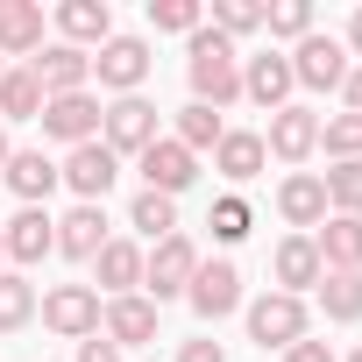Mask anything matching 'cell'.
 <instances>
[{
	"label": "cell",
	"instance_id": "obj_14",
	"mask_svg": "<svg viewBox=\"0 0 362 362\" xmlns=\"http://www.w3.org/2000/svg\"><path fill=\"white\" fill-rule=\"evenodd\" d=\"M263 149H270L277 163H305V156L320 149V114H313L305 100L277 107V114H270V128H263Z\"/></svg>",
	"mask_w": 362,
	"mask_h": 362
},
{
	"label": "cell",
	"instance_id": "obj_34",
	"mask_svg": "<svg viewBox=\"0 0 362 362\" xmlns=\"http://www.w3.org/2000/svg\"><path fill=\"white\" fill-rule=\"evenodd\" d=\"M206 22V0H149V29L156 36H192Z\"/></svg>",
	"mask_w": 362,
	"mask_h": 362
},
{
	"label": "cell",
	"instance_id": "obj_12",
	"mask_svg": "<svg viewBox=\"0 0 362 362\" xmlns=\"http://www.w3.org/2000/svg\"><path fill=\"white\" fill-rule=\"evenodd\" d=\"M0 242H8V263L29 270L43 256H57V214L50 206H22L15 221H0Z\"/></svg>",
	"mask_w": 362,
	"mask_h": 362
},
{
	"label": "cell",
	"instance_id": "obj_15",
	"mask_svg": "<svg viewBox=\"0 0 362 362\" xmlns=\"http://www.w3.org/2000/svg\"><path fill=\"white\" fill-rule=\"evenodd\" d=\"M277 214L291 235H313L334 206H327V177L320 170H284V185H277Z\"/></svg>",
	"mask_w": 362,
	"mask_h": 362
},
{
	"label": "cell",
	"instance_id": "obj_9",
	"mask_svg": "<svg viewBox=\"0 0 362 362\" xmlns=\"http://www.w3.org/2000/svg\"><path fill=\"white\" fill-rule=\"evenodd\" d=\"M36 313H43V327L64 334V341L100 334V291H93V284H50V291L36 298Z\"/></svg>",
	"mask_w": 362,
	"mask_h": 362
},
{
	"label": "cell",
	"instance_id": "obj_23",
	"mask_svg": "<svg viewBox=\"0 0 362 362\" xmlns=\"http://www.w3.org/2000/svg\"><path fill=\"white\" fill-rule=\"evenodd\" d=\"M43 50V0H0V57Z\"/></svg>",
	"mask_w": 362,
	"mask_h": 362
},
{
	"label": "cell",
	"instance_id": "obj_30",
	"mask_svg": "<svg viewBox=\"0 0 362 362\" xmlns=\"http://www.w3.org/2000/svg\"><path fill=\"white\" fill-rule=\"evenodd\" d=\"M36 320V284L22 270H0V334H22Z\"/></svg>",
	"mask_w": 362,
	"mask_h": 362
},
{
	"label": "cell",
	"instance_id": "obj_33",
	"mask_svg": "<svg viewBox=\"0 0 362 362\" xmlns=\"http://www.w3.org/2000/svg\"><path fill=\"white\" fill-rule=\"evenodd\" d=\"M263 29H270V43H305L313 36V0H277V8H263Z\"/></svg>",
	"mask_w": 362,
	"mask_h": 362
},
{
	"label": "cell",
	"instance_id": "obj_1",
	"mask_svg": "<svg viewBox=\"0 0 362 362\" xmlns=\"http://www.w3.org/2000/svg\"><path fill=\"white\" fill-rule=\"evenodd\" d=\"M185 78H192V100L221 114V107H235V100H242V50H235L221 29H206V22H199V29L185 36Z\"/></svg>",
	"mask_w": 362,
	"mask_h": 362
},
{
	"label": "cell",
	"instance_id": "obj_3",
	"mask_svg": "<svg viewBox=\"0 0 362 362\" xmlns=\"http://www.w3.org/2000/svg\"><path fill=\"white\" fill-rule=\"evenodd\" d=\"M284 57H291L298 93H341V86H348V71H355V57H348V50H341V36H327V29H313V36H305V43H291Z\"/></svg>",
	"mask_w": 362,
	"mask_h": 362
},
{
	"label": "cell",
	"instance_id": "obj_5",
	"mask_svg": "<svg viewBox=\"0 0 362 362\" xmlns=\"http://www.w3.org/2000/svg\"><path fill=\"white\" fill-rule=\"evenodd\" d=\"M156 71V57H149V36H107L100 50H93V78L114 93V100H128V93H142V78Z\"/></svg>",
	"mask_w": 362,
	"mask_h": 362
},
{
	"label": "cell",
	"instance_id": "obj_28",
	"mask_svg": "<svg viewBox=\"0 0 362 362\" xmlns=\"http://www.w3.org/2000/svg\"><path fill=\"white\" fill-rule=\"evenodd\" d=\"M128 228L156 249V242H170L177 235V199H163V192H135L128 199Z\"/></svg>",
	"mask_w": 362,
	"mask_h": 362
},
{
	"label": "cell",
	"instance_id": "obj_38",
	"mask_svg": "<svg viewBox=\"0 0 362 362\" xmlns=\"http://www.w3.org/2000/svg\"><path fill=\"white\" fill-rule=\"evenodd\" d=\"M78 362H128V355H121L107 334H86V341H78Z\"/></svg>",
	"mask_w": 362,
	"mask_h": 362
},
{
	"label": "cell",
	"instance_id": "obj_6",
	"mask_svg": "<svg viewBox=\"0 0 362 362\" xmlns=\"http://www.w3.org/2000/svg\"><path fill=\"white\" fill-rule=\"evenodd\" d=\"M57 177H64V185L78 192V206H107V192H114V177H121V156H114L107 142H78V149H64Z\"/></svg>",
	"mask_w": 362,
	"mask_h": 362
},
{
	"label": "cell",
	"instance_id": "obj_25",
	"mask_svg": "<svg viewBox=\"0 0 362 362\" xmlns=\"http://www.w3.org/2000/svg\"><path fill=\"white\" fill-rule=\"evenodd\" d=\"M313 249H320L327 270H362V221L355 214H327L313 228Z\"/></svg>",
	"mask_w": 362,
	"mask_h": 362
},
{
	"label": "cell",
	"instance_id": "obj_19",
	"mask_svg": "<svg viewBox=\"0 0 362 362\" xmlns=\"http://www.w3.org/2000/svg\"><path fill=\"white\" fill-rule=\"evenodd\" d=\"M270 270H277V291H291V298H305V291L327 277V263H320L313 235H284V242H277V256H270Z\"/></svg>",
	"mask_w": 362,
	"mask_h": 362
},
{
	"label": "cell",
	"instance_id": "obj_16",
	"mask_svg": "<svg viewBox=\"0 0 362 362\" xmlns=\"http://www.w3.org/2000/svg\"><path fill=\"white\" fill-rule=\"evenodd\" d=\"M29 71H36L43 100H57V93H93V57L71 50V43H43V50L29 57Z\"/></svg>",
	"mask_w": 362,
	"mask_h": 362
},
{
	"label": "cell",
	"instance_id": "obj_37",
	"mask_svg": "<svg viewBox=\"0 0 362 362\" xmlns=\"http://www.w3.org/2000/svg\"><path fill=\"white\" fill-rule=\"evenodd\" d=\"M177 362H228V348L199 334V341H177Z\"/></svg>",
	"mask_w": 362,
	"mask_h": 362
},
{
	"label": "cell",
	"instance_id": "obj_35",
	"mask_svg": "<svg viewBox=\"0 0 362 362\" xmlns=\"http://www.w3.org/2000/svg\"><path fill=\"white\" fill-rule=\"evenodd\" d=\"M320 177H327V206L362 221V156H355V163H334V170H320Z\"/></svg>",
	"mask_w": 362,
	"mask_h": 362
},
{
	"label": "cell",
	"instance_id": "obj_42",
	"mask_svg": "<svg viewBox=\"0 0 362 362\" xmlns=\"http://www.w3.org/2000/svg\"><path fill=\"white\" fill-rule=\"evenodd\" d=\"M8 156H15V142H8V128H0V170H8Z\"/></svg>",
	"mask_w": 362,
	"mask_h": 362
},
{
	"label": "cell",
	"instance_id": "obj_20",
	"mask_svg": "<svg viewBox=\"0 0 362 362\" xmlns=\"http://www.w3.org/2000/svg\"><path fill=\"white\" fill-rule=\"evenodd\" d=\"M0 177H8V192H15L22 206H43V199L64 185V177H57V156H43V149H15Z\"/></svg>",
	"mask_w": 362,
	"mask_h": 362
},
{
	"label": "cell",
	"instance_id": "obj_7",
	"mask_svg": "<svg viewBox=\"0 0 362 362\" xmlns=\"http://www.w3.org/2000/svg\"><path fill=\"white\" fill-rule=\"evenodd\" d=\"M156 135H163V128H156V107H149L142 93H128V100H107V114H100V142H107L114 156H142Z\"/></svg>",
	"mask_w": 362,
	"mask_h": 362
},
{
	"label": "cell",
	"instance_id": "obj_44",
	"mask_svg": "<svg viewBox=\"0 0 362 362\" xmlns=\"http://www.w3.org/2000/svg\"><path fill=\"white\" fill-rule=\"evenodd\" d=\"M348 362H362V348H355V355H348Z\"/></svg>",
	"mask_w": 362,
	"mask_h": 362
},
{
	"label": "cell",
	"instance_id": "obj_45",
	"mask_svg": "<svg viewBox=\"0 0 362 362\" xmlns=\"http://www.w3.org/2000/svg\"><path fill=\"white\" fill-rule=\"evenodd\" d=\"M0 71H8V57H0Z\"/></svg>",
	"mask_w": 362,
	"mask_h": 362
},
{
	"label": "cell",
	"instance_id": "obj_36",
	"mask_svg": "<svg viewBox=\"0 0 362 362\" xmlns=\"http://www.w3.org/2000/svg\"><path fill=\"white\" fill-rule=\"evenodd\" d=\"M206 15H214L206 29H221L228 43H235V36H256V29H263V8H256V0H214Z\"/></svg>",
	"mask_w": 362,
	"mask_h": 362
},
{
	"label": "cell",
	"instance_id": "obj_27",
	"mask_svg": "<svg viewBox=\"0 0 362 362\" xmlns=\"http://www.w3.org/2000/svg\"><path fill=\"white\" fill-rule=\"evenodd\" d=\"M36 114H43L36 71L29 64H8V71H0V128H8V121H36Z\"/></svg>",
	"mask_w": 362,
	"mask_h": 362
},
{
	"label": "cell",
	"instance_id": "obj_41",
	"mask_svg": "<svg viewBox=\"0 0 362 362\" xmlns=\"http://www.w3.org/2000/svg\"><path fill=\"white\" fill-rule=\"evenodd\" d=\"M341 50H348V57H362V8L348 15V36H341Z\"/></svg>",
	"mask_w": 362,
	"mask_h": 362
},
{
	"label": "cell",
	"instance_id": "obj_22",
	"mask_svg": "<svg viewBox=\"0 0 362 362\" xmlns=\"http://www.w3.org/2000/svg\"><path fill=\"white\" fill-rule=\"evenodd\" d=\"M107 242H114L107 235V206H71L57 221V256H71V263H93Z\"/></svg>",
	"mask_w": 362,
	"mask_h": 362
},
{
	"label": "cell",
	"instance_id": "obj_31",
	"mask_svg": "<svg viewBox=\"0 0 362 362\" xmlns=\"http://www.w3.org/2000/svg\"><path fill=\"white\" fill-rule=\"evenodd\" d=\"M206 228H214V242H228V249H235V242H249L256 206H249L242 192H221V199H214V214H206Z\"/></svg>",
	"mask_w": 362,
	"mask_h": 362
},
{
	"label": "cell",
	"instance_id": "obj_11",
	"mask_svg": "<svg viewBox=\"0 0 362 362\" xmlns=\"http://www.w3.org/2000/svg\"><path fill=\"white\" fill-rule=\"evenodd\" d=\"M135 170H142V192H163V199H177L199 177V156L185 149V142H170V135H156L142 156H135Z\"/></svg>",
	"mask_w": 362,
	"mask_h": 362
},
{
	"label": "cell",
	"instance_id": "obj_10",
	"mask_svg": "<svg viewBox=\"0 0 362 362\" xmlns=\"http://www.w3.org/2000/svg\"><path fill=\"white\" fill-rule=\"evenodd\" d=\"M100 93H57V100H43V135L50 142H64V149H78V142H100Z\"/></svg>",
	"mask_w": 362,
	"mask_h": 362
},
{
	"label": "cell",
	"instance_id": "obj_24",
	"mask_svg": "<svg viewBox=\"0 0 362 362\" xmlns=\"http://www.w3.org/2000/svg\"><path fill=\"white\" fill-rule=\"evenodd\" d=\"M93 277H100L93 291H107V298H128V291H142V249L114 235V242L93 256Z\"/></svg>",
	"mask_w": 362,
	"mask_h": 362
},
{
	"label": "cell",
	"instance_id": "obj_21",
	"mask_svg": "<svg viewBox=\"0 0 362 362\" xmlns=\"http://www.w3.org/2000/svg\"><path fill=\"white\" fill-rule=\"evenodd\" d=\"M263 163H270V149H263L256 128H228V135L214 142V170L228 177V185H249V177H263Z\"/></svg>",
	"mask_w": 362,
	"mask_h": 362
},
{
	"label": "cell",
	"instance_id": "obj_13",
	"mask_svg": "<svg viewBox=\"0 0 362 362\" xmlns=\"http://www.w3.org/2000/svg\"><path fill=\"white\" fill-rule=\"evenodd\" d=\"M291 93H298V78H291V57L284 50L242 57V100H256L263 114H277V107H291Z\"/></svg>",
	"mask_w": 362,
	"mask_h": 362
},
{
	"label": "cell",
	"instance_id": "obj_40",
	"mask_svg": "<svg viewBox=\"0 0 362 362\" xmlns=\"http://www.w3.org/2000/svg\"><path fill=\"white\" fill-rule=\"evenodd\" d=\"M341 100H348V114H362V64L348 71V86H341Z\"/></svg>",
	"mask_w": 362,
	"mask_h": 362
},
{
	"label": "cell",
	"instance_id": "obj_2",
	"mask_svg": "<svg viewBox=\"0 0 362 362\" xmlns=\"http://www.w3.org/2000/svg\"><path fill=\"white\" fill-rule=\"evenodd\" d=\"M242 320H249V341L270 355H284L291 341H305L313 334V313H305V298H291V291H263V298H249L242 305Z\"/></svg>",
	"mask_w": 362,
	"mask_h": 362
},
{
	"label": "cell",
	"instance_id": "obj_39",
	"mask_svg": "<svg viewBox=\"0 0 362 362\" xmlns=\"http://www.w3.org/2000/svg\"><path fill=\"white\" fill-rule=\"evenodd\" d=\"M277 362H334V348H327V341H313V334H305V341H291V348H284V355H277Z\"/></svg>",
	"mask_w": 362,
	"mask_h": 362
},
{
	"label": "cell",
	"instance_id": "obj_18",
	"mask_svg": "<svg viewBox=\"0 0 362 362\" xmlns=\"http://www.w3.org/2000/svg\"><path fill=\"white\" fill-rule=\"evenodd\" d=\"M57 43H71V50H100L107 36H114V8H107V0H57Z\"/></svg>",
	"mask_w": 362,
	"mask_h": 362
},
{
	"label": "cell",
	"instance_id": "obj_8",
	"mask_svg": "<svg viewBox=\"0 0 362 362\" xmlns=\"http://www.w3.org/2000/svg\"><path fill=\"white\" fill-rule=\"evenodd\" d=\"M185 305H192L206 327H221L228 313H242V270H235L228 256L199 263V270H192V284H185Z\"/></svg>",
	"mask_w": 362,
	"mask_h": 362
},
{
	"label": "cell",
	"instance_id": "obj_43",
	"mask_svg": "<svg viewBox=\"0 0 362 362\" xmlns=\"http://www.w3.org/2000/svg\"><path fill=\"white\" fill-rule=\"evenodd\" d=\"M0 270H8V242H0Z\"/></svg>",
	"mask_w": 362,
	"mask_h": 362
},
{
	"label": "cell",
	"instance_id": "obj_32",
	"mask_svg": "<svg viewBox=\"0 0 362 362\" xmlns=\"http://www.w3.org/2000/svg\"><path fill=\"white\" fill-rule=\"evenodd\" d=\"M320 149L334 156V163H355L362 156V114H320Z\"/></svg>",
	"mask_w": 362,
	"mask_h": 362
},
{
	"label": "cell",
	"instance_id": "obj_17",
	"mask_svg": "<svg viewBox=\"0 0 362 362\" xmlns=\"http://www.w3.org/2000/svg\"><path fill=\"white\" fill-rule=\"evenodd\" d=\"M100 334L128 355V348H149L156 341V305L142 298V291H128V298H107L100 305Z\"/></svg>",
	"mask_w": 362,
	"mask_h": 362
},
{
	"label": "cell",
	"instance_id": "obj_26",
	"mask_svg": "<svg viewBox=\"0 0 362 362\" xmlns=\"http://www.w3.org/2000/svg\"><path fill=\"white\" fill-rule=\"evenodd\" d=\"M313 298H320V313H327L334 327H355V320H362V270H327V277L313 284Z\"/></svg>",
	"mask_w": 362,
	"mask_h": 362
},
{
	"label": "cell",
	"instance_id": "obj_4",
	"mask_svg": "<svg viewBox=\"0 0 362 362\" xmlns=\"http://www.w3.org/2000/svg\"><path fill=\"white\" fill-rule=\"evenodd\" d=\"M192 270H199V249H192V235H185V228H177L170 242H156V249L142 256V298H149V305H163V298H185Z\"/></svg>",
	"mask_w": 362,
	"mask_h": 362
},
{
	"label": "cell",
	"instance_id": "obj_29",
	"mask_svg": "<svg viewBox=\"0 0 362 362\" xmlns=\"http://www.w3.org/2000/svg\"><path fill=\"white\" fill-rule=\"evenodd\" d=\"M221 135H228V121H221L214 107H199V100H185V107H177V121H170V142H185L192 156H199V149H214Z\"/></svg>",
	"mask_w": 362,
	"mask_h": 362
}]
</instances>
